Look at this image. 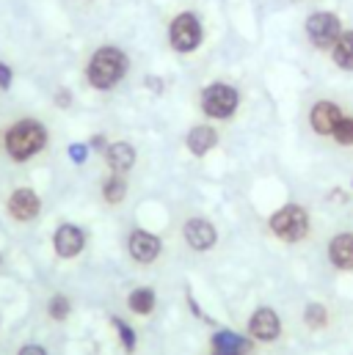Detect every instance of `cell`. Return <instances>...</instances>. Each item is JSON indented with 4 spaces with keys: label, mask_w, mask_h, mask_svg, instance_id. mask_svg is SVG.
Listing matches in <instances>:
<instances>
[{
    "label": "cell",
    "mask_w": 353,
    "mask_h": 355,
    "mask_svg": "<svg viewBox=\"0 0 353 355\" xmlns=\"http://www.w3.org/2000/svg\"><path fill=\"white\" fill-rule=\"evenodd\" d=\"M332 58L340 69L345 72H353V30H343L337 44L332 47Z\"/></svg>",
    "instance_id": "e0dca14e"
},
{
    "label": "cell",
    "mask_w": 353,
    "mask_h": 355,
    "mask_svg": "<svg viewBox=\"0 0 353 355\" xmlns=\"http://www.w3.org/2000/svg\"><path fill=\"white\" fill-rule=\"evenodd\" d=\"M340 119H343V113H340V108L332 105V102H318V105L312 108V127H315L321 135H332L334 127L340 124Z\"/></svg>",
    "instance_id": "30bf717a"
},
{
    "label": "cell",
    "mask_w": 353,
    "mask_h": 355,
    "mask_svg": "<svg viewBox=\"0 0 353 355\" xmlns=\"http://www.w3.org/2000/svg\"><path fill=\"white\" fill-rule=\"evenodd\" d=\"M343 33V22L332 11H318L307 19V36L318 50H332Z\"/></svg>",
    "instance_id": "5b68a950"
},
{
    "label": "cell",
    "mask_w": 353,
    "mask_h": 355,
    "mask_svg": "<svg viewBox=\"0 0 353 355\" xmlns=\"http://www.w3.org/2000/svg\"><path fill=\"white\" fill-rule=\"evenodd\" d=\"M58 105H69V91H58Z\"/></svg>",
    "instance_id": "4316f807"
},
{
    "label": "cell",
    "mask_w": 353,
    "mask_h": 355,
    "mask_svg": "<svg viewBox=\"0 0 353 355\" xmlns=\"http://www.w3.org/2000/svg\"><path fill=\"white\" fill-rule=\"evenodd\" d=\"M69 155L75 163H83L86 160V146H69Z\"/></svg>",
    "instance_id": "cb8c5ba5"
},
{
    "label": "cell",
    "mask_w": 353,
    "mask_h": 355,
    "mask_svg": "<svg viewBox=\"0 0 353 355\" xmlns=\"http://www.w3.org/2000/svg\"><path fill=\"white\" fill-rule=\"evenodd\" d=\"M127 72V55L119 47H99L88 64V83L94 88H113Z\"/></svg>",
    "instance_id": "6da1fadb"
},
{
    "label": "cell",
    "mask_w": 353,
    "mask_h": 355,
    "mask_svg": "<svg viewBox=\"0 0 353 355\" xmlns=\"http://www.w3.org/2000/svg\"><path fill=\"white\" fill-rule=\"evenodd\" d=\"M127 306L135 311V314H149L155 309V292L152 289H135L130 298H127Z\"/></svg>",
    "instance_id": "ac0fdd59"
},
{
    "label": "cell",
    "mask_w": 353,
    "mask_h": 355,
    "mask_svg": "<svg viewBox=\"0 0 353 355\" xmlns=\"http://www.w3.org/2000/svg\"><path fill=\"white\" fill-rule=\"evenodd\" d=\"M202 36H204L202 33V22L191 11L177 14L171 19V25H169V41H171V47L177 52H193L202 44Z\"/></svg>",
    "instance_id": "3957f363"
},
{
    "label": "cell",
    "mask_w": 353,
    "mask_h": 355,
    "mask_svg": "<svg viewBox=\"0 0 353 355\" xmlns=\"http://www.w3.org/2000/svg\"><path fill=\"white\" fill-rule=\"evenodd\" d=\"M80 248H83V231L77 226H69V223L61 226L55 234V251L69 259V256H77Z\"/></svg>",
    "instance_id": "7c38bea8"
},
{
    "label": "cell",
    "mask_w": 353,
    "mask_h": 355,
    "mask_svg": "<svg viewBox=\"0 0 353 355\" xmlns=\"http://www.w3.org/2000/svg\"><path fill=\"white\" fill-rule=\"evenodd\" d=\"M19 355H47V353H44L41 347H36V345H30V347H22V350H19Z\"/></svg>",
    "instance_id": "484cf974"
},
{
    "label": "cell",
    "mask_w": 353,
    "mask_h": 355,
    "mask_svg": "<svg viewBox=\"0 0 353 355\" xmlns=\"http://www.w3.org/2000/svg\"><path fill=\"white\" fill-rule=\"evenodd\" d=\"M113 325L119 328V334H122V342H124V347H127V350H133V347H135V334H133V331H130V328H127V325H124L122 320H113Z\"/></svg>",
    "instance_id": "603a6c76"
},
{
    "label": "cell",
    "mask_w": 353,
    "mask_h": 355,
    "mask_svg": "<svg viewBox=\"0 0 353 355\" xmlns=\"http://www.w3.org/2000/svg\"><path fill=\"white\" fill-rule=\"evenodd\" d=\"M238 91L227 83H213L202 91V108L213 119H229L238 111Z\"/></svg>",
    "instance_id": "8992f818"
},
{
    "label": "cell",
    "mask_w": 353,
    "mask_h": 355,
    "mask_svg": "<svg viewBox=\"0 0 353 355\" xmlns=\"http://www.w3.org/2000/svg\"><path fill=\"white\" fill-rule=\"evenodd\" d=\"M8 209L17 220H30L39 212V195L33 190H17L8 201Z\"/></svg>",
    "instance_id": "8fae6325"
},
{
    "label": "cell",
    "mask_w": 353,
    "mask_h": 355,
    "mask_svg": "<svg viewBox=\"0 0 353 355\" xmlns=\"http://www.w3.org/2000/svg\"><path fill=\"white\" fill-rule=\"evenodd\" d=\"M216 141H218V135H216V130L207 127V124H199V127H193V130L188 133V149H191L196 157L207 155V152L216 146Z\"/></svg>",
    "instance_id": "5bb4252c"
},
{
    "label": "cell",
    "mask_w": 353,
    "mask_h": 355,
    "mask_svg": "<svg viewBox=\"0 0 353 355\" xmlns=\"http://www.w3.org/2000/svg\"><path fill=\"white\" fill-rule=\"evenodd\" d=\"M213 350H216V355H246L249 345L243 336H238L232 331H218L213 336Z\"/></svg>",
    "instance_id": "9a60e30c"
},
{
    "label": "cell",
    "mask_w": 353,
    "mask_h": 355,
    "mask_svg": "<svg viewBox=\"0 0 353 355\" xmlns=\"http://www.w3.org/2000/svg\"><path fill=\"white\" fill-rule=\"evenodd\" d=\"M182 231H185V240H188V245L193 251H207V248L216 245V229L204 218H191Z\"/></svg>",
    "instance_id": "52a82bcc"
},
{
    "label": "cell",
    "mask_w": 353,
    "mask_h": 355,
    "mask_svg": "<svg viewBox=\"0 0 353 355\" xmlns=\"http://www.w3.org/2000/svg\"><path fill=\"white\" fill-rule=\"evenodd\" d=\"M102 141H105V138H102V135H97V138H91V146H97V149H99V146H102Z\"/></svg>",
    "instance_id": "83f0119b"
},
{
    "label": "cell",
    "mask_w": 353,
    "mask_h": 355,
    "mask_svg": "<svg viewBox=\"0 0 353 355\" xmlns=\"http://www.w3.org/2000/svg\"><path fill=\"white\" fill-rule=\"evenodd\" d=\"M102 193H105V201L119 204V201L124 198V193H127V184H124V179H122V177H111L108 182H105Z\"/></svg>",
    "instance_id": "d6986e66"
},
{
    "label": "cell",
    "mask_w": 353,
    "mask_h": 355,
    "mask_svg": "<svg viewBox=\"0 0 353 355\" xmlns=\"http://www.w3.org/2000/svg\"><path fill=\"white\" fill-rule=\"evenodd\" d=\"M329 259L343 270H353V234H340L332 240Z\"/></svg>",
    "instance_id": "4fadbf2b"
},
{
    "label": "cell",
    "mask_w": 353,
    "mask_h": 355,
    "mask_svg": "<svg viewBox=\"0 0 353 355\" xmlns=\"http://www.w3.org/2000/svg\"><path fill=\"white\" fill-rule=\"evenodd\" d=\"M69 314V300L64 298V295H55L53 300H50V317H55V320H64Z\"/></svg>",
    "instance_id": "7402d4cb"
},
{
    "label": "cell",
    "mask_w": 353,
    "mask_h": 355,
    "mask_svg": "<svg viewBox=\"0 0 353 355\" xmlns=\"http://www.w3.org/2000/svg\"><path fill=\"white\" fill-rule=\"evenodd\" d=\"M133 163H135V149H133L130 144H113V146L108 149V166H111L116 174L130 171Z\"/></svg>",
    "instance_id": "2e32d148"
},
{
    "label": "cell",
    "mask_w": 353,
    "mask_h": 355,
    "mask_svg": "<svg viewBox=\"0 0 353 355\" xmlns=\"http://www.w3.org/2000/svg\"><path fill=\"white\" fill-rule=\"evenodd\" d=\"M44 141H47V135H44V130H41L36 122H19V124L8 133L6 149H8V155H11L14 160H28L30 155H36V152L44 146Z\"/></svg>",
    "instance_id": "7a4b0ae2"
},
{
    "label": "cell",
    "mask_w": 353,
    "mask_h": 355,
    "mask_svg": "<svg viewBox=\"0 0 353 355\" xmlns=\"http://www.w3.org/2000/svg\"><path fill=\"white\" fill-rule=\"evenodd\" d=\"M271 229L279 240L285 242H298L307 231H309V218L304 212V207L298 204H290L285 209H279L274 218H271Z\"/></svg>",
    "instance_id": "277c9868"
},
{
    "label": "cell",
    "mask_w": 353,
    "mask_h": 355,
    "mask_svg": "<svg viewBox=\"0 0 353 355\" xmlns=\"http://www.w3.org/2000/svg\"><path fill=\"white\" fill-rule=\"evenodd\" d=\"M334 138H337V144L351 146L353 144V119H348V116L340 119V124L334 127Z\"/></svg>",
    "instance_id": "44dd1931"
},
{
    "label": "cell",
    "mask_w": 353,
    "mask_h": 355,
    "mask_svg": "<svg viewBox=\"0 0 353 355\" xmlns=\"http://www.w3.org/2000/svg\"><path fill=\"white\" fill-rule=\"evenodd\" d=\"M8 83H11V72H8V66L0 64V88H8Z\"/></svg>",
    "instance_id": "d4e9b609"
},
{
    "label": "cell",
    "mask_w": 353,
    "mask_h": 355,
    "mask_svg": "<svg viewBox=\"0 0 353 355\" xmlns=\"http://www.w3.org/2000/svg\"><path fill=\"white\" fill-rule=\"evenodd\" d=\"M249 331L260 342H274L279 336V317H276V311L274 309H257L251 323H249Z\"/></svg>",
    "instance_id": "9c48e42d"
},
{
    "label": "cell",
    "mask_w": 353,
    "mask_h": 355,
    "mask_svg": "<svg viewBox=\"0 0 353 355\" xmlns=\"http://www.w3.org/2000/svg\"><path fill=\"white\" fill-rule=\"evenodd\" d=\"M326 320H329V311H326L321 303H309V306H307V311H304V323H307L309 328H323V325H326Z\"/></svg>",
    "instance_id": "ffe728a7"
},
{
    "label": "cell",
    "mask_w": 353,
    "mask_h": 355,
    "mask_svg": "<svg viewBox=\"0 0 353 355\" xmlns=\"http://www.w3.org/2000/svg\"><path fill=\"white\" fill-rule=\"evenodd\" d=\"M130 253L135 262L149 265L160 256V240L155 234H146V231H133L130 234Z\"/></svg>",
    "instance_id": "ba28073f"
}]
</instances>
